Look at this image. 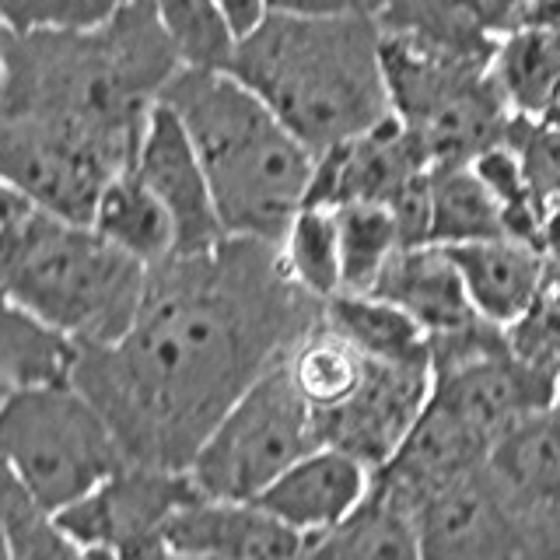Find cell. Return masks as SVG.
Instances as JSON below:
<instances>
[{"label":"cell","instance_id":"cell-1","mask_svg":"<svg viewBox=\"0 0 560 560\" xmlns=\"http://www.w3.org/2000/svg\"><path fill=\"white\" fill-rule=\"evenodd\" d=\"M323 319L280 242L228 235L148 270L130 329L78 347L70 378L109 420L130 463L189 469L203 438Z\"/></svg>","mask_w":560,"mask_h":560},{"label":"cell","instance_id":"cell-2","mask_svg":"<svg viewBox=\"0 0 560 560\" xmlns=\"http://www.w3.org/2000/svg\"><path fill=\"white\" fill-rule=\"evenodd\" d=\"M179 67L151 0H127L92 28L8 32L0 113L78 130L137 158Z\"/></svg>","mask_w":560,"mask_h":560},{"label":"cell","instance_id":"cell-3","mask_svg":"<svg viewBox=\"0 0 560 560\" xmlns=\"http://www.w3.org/2000/svg\"><path fill=\"white\" fill-rule=\"evenodd\" d=\"M228 70L323 154L393 116L375 14L270 11L245 32Z\"/></svg>","mask_w":560,"mask_h":560},{"label":"cell","instance_id":"cell-4","mask_svg":"<svg viewBox=\"0 0 560 560\" xmlns=\"http://www.w3.org/2000/svg\"><path fill=\"white\" fill-rule=\"evenodd\" d=\"M162 102L197 148L224 235L284 242L308 200L315 151L232 70L179 67Z\"/></svg>","mask_w":560,"mask_h":560},{"label":"cell","instance_id":"cell-5","mask_svg":"<svg viewBox=\"0 0 560 560\" xmlns=\"http://www.w3.org/2000/svg\"><path fill=\"white\" fill-rule=\"evenodd\" d=\"M148 270L92 224L46 214L0 294L74 350L105 347L130 329Z\"/></svg>","mask_w":560,"mask_h":560},{"label":"cell","instance_id":"cell-6","mask_svg":"<svg viewBox=\"0 0 560 560\" xmlns=\"http://www.w3.org/2000/svg\"><path fill=\"white\" fill-rule=\"evenodd\" d=\"M382 67L393 116L413 133L428 165L472 162L504 144L515 113L490 78V57L382 32Z\"/></svg>","mask_w":560,"mask_h":560},{"label":"cell","instance_id":"cell-7","mask_svg":"<svg viewBox=\"0 0 560 560\" xmlns=\"http://www.w3.org/2000/svg\"><path fill=\"white\" fill-rule=\"evenodd\" d=\"M0 459L52 515L130 463L70 372L28 382L0 402Z\"/></svg>","mask_w":560,"mask_h":560},{"label":"cell","instance_id":"cell-8","mask_svg":"<svg viewBox=\"0 0 560 560\" xmlns=\"http://www.w3.org/2000/svg\"><path fill=\"white\" fill-rule=\"evenodd\" d=\"M319 448L315 417L288 372V358L259 375L189 463L200 494L224 501H256L277 477Z\"/></svg>","mask_w":560,"mask_h":560},{"label":"cell","instance_id":"cell-9","mask_svg":"<svg viewBox=\"0 0 560 560\" xmlns=\"http://www.w3.org/2000/svg\"><path fill=\"white\" fill-rule=\"evenodd\" d=\"M127 168L133 158L105 140L0 113V175L49 214L88 224L102 189Z\"/></svg>","mask_w":560,"mask_h":560},{"label":"cell","instance_id":"cell-10","mask_svg":"<svg viewBox=\"0 0 560 560\" xmlns=\"http://www.w3.org/2000/svg\"><path fill=\"white\" fill-rule=\"evenodd\" d=\"M197 494L186 469L127 463L57 518L92 560H148L168 547V522Z\"/></svg>","mask_w":560,"mask_h":560},{"label":"cell","instance_id":"cell-11","mask_svg":"<svg viewBox=\"0 0 560 560\" xmlns=\"http://www.w3.org/2000/svg\"><path fill=\"white\" fill-rule=\"evenodd\" d=\"M434 385L431 361H382L368 358L364 378L337 410L315 417L319 445L354 455L368 469L393 459L402 438L428 407Z\"/></svg>","mask_w":560,"mask_h":560},{"label":"cell","instance_id":"cell-12","mask_svg":"<svg viewBox=\"0 0 560 560\" xmlns=\"http://www.w3.org/2000/svg\"><path fill=\"white\" fill-rule=\"evenodd\" d=\"M133 172L168 210L175 224V253H200L228 238L197 148L165 102H158L148 119Z\"/></svg>","mask_w":560,"mask_h":560},{"label":"cell","instance_id":"cell-13","mask_svg":"<svg viewBox=\"0 0 560 560\" xmlns=\"http://www.w3.org/2000/svg\"><path fill=\"white\" fill-rule=\"evenodd\" d=\"M431 165L413 133L396 116H385L372 130L347 144L315 154V175L305 203H385L389 207L417 175Z\"/></svg>","mask_w":560,"mask_h":560},{"label":"cell","instance_id":"cell-14","mask_svg":"<svg viewBox=\"0 0 560 560\" xmlns=\"http://www.w3.org/2000/svg\"><path fill=\"white\" fill-rule=\"evenodd\" d=\"M165 542L172 550L207 560H298L305 536L259 501L197 494L168 522Z\"/></svg>","mask_w":560,"mask_h":560},{"label":"cell","instance_id":"cell-15","mask_svg":"<svg viewBox=\"0 0 560 560\" xmlns=\"http://www.w3.org/2000/svg\"><path fill=\"white\" fill-rule=\"evenodd\" d=\"M368 294H378L385 302L399 305L428 332L431 343L466 337V332L490 323L487 315L472 305L466 280L459 267L452 262L445 245L396 249Z\"/></svg>","mask_w":560,"mask_h":560},{"label":"cell","instance_id":"cell-16","mask_svg":"<svg viewBox=\"0 0 560 560\" xmlns=\"http://www.w3.org/2000/svg\"><path fill=\"white\" fill-rule=\"evenodd\" d=\"M368 487H372V469L340 448L319 445L302 455L284 477H277L256 501L308 539L354 512Z\"/></svg>","mask_w":560,"mask_h":560},{"label":"cell","instance_id":"cell-17","mask_svg":"<svg viewBox=\"0 0 560 560\" xmlns=\"http://www.w3.org/2000/svg\"><path fill=\"white\" fill-rule=\"evenodd\" d=\"M375 22L389 35H410L469 57H494L501 35L533 22V4L529 0H378Z\"/></svg>","mask_w":560,"mask_h":560},{"label":"cell","instance_id":"cell-18","mask_svg":"<svg viewBox=\"0 0 560 560\" xmlns=\"http://www.w3.org/2000/svg\"><path fill=\"white\" fill-rule=\"evenodd\" d=\"M483 472L522 512L560 522V410H533L501 431Z\"/></svg>","mask_w":560,"mask_h":560},{"label":"cell","instance_id":"cell-19","mask_svg":"<svg viewBox=\"0 0 560 560\" xmlns=\"http://www.w3.org/2000/svg\"><path fill=\"white\" fill-rule=\"evenodd\" d=\"M452 262L459 267L466 291L490 323L512 326L518 315L533 305L542 280H547L550 259L533 242H522L512 235L445 245Z\"/></svg>","mask_w":560,"mask_h":560},{"label":"cell","instance_id":"cell-20","mask_svg":"<svg viewBox=\"0 0 560 560\" xmlns=\"http://www.w3.org/2000/svg\"><path fill=\"white\" fill-rule=\"evenodd\" d=\"M298 560H428L410 504L382 480L337 525L305 539Z\"/></svg>","mask_w":560,"mask_h":560},{"label":"cell","instance_id":"cell-21","mask_svg":"<svg viewBox=\"0 0 560 560\" xmlns=\"http://www.w3.org/2000/svg\"><path fill=\"white\" fill-rule=\"evenodd\" d=\"M490 78L515 116L560 127V18H533L501 35Z\"/></svg>","mask_w":560,"mask_h":560},{"label":"cell","instance_id":"cell-22","mask_svg":"<svg viewBox=\"0 0 560 560\" xmlns=\"http://www.w3.org/2000/svg\"><path fill=\"white\" fill-rule=\"evenodd\" d=\"M98 235L109 238L116 249L130 253L133 259L162 262L175 253V224L168 218V210L162 200L140 183V175L127 168L122 175L102 189V197L95 203V214L88 221Z\"/></svg>","mask_w":560,"mask_h":560},{"label":"cell","instance_id":"cell-23","mask_svg":"<svg viewBox=\"0 0 560 560\" xmlns=\"http://www.w3.org/2000/svg\"><path fill=\"white\" fill-rule=\"evenodd\" d=\"M323 319L361 354L382 361H431V340L399 305L368 291H337L323 302ZM434 364V361H431Z\"/></svg>","mask_w":560,"mask_h":560},{"label":"cell","instance_id":"cell-24","mask_svg":"<svg viewBox=\"0 0 560 560\" xmlns=\"http://www.w3.org/2000/svg\"><path fill=\"white\" fill-rule=\"evenodd\" d=\"M504 214L472 162L431 165V245H466L498 238Z\"/></svg>","mask_w":560,"mask_h":560},{"label":"cell","instance_id":"cell-25","mask_svg":"<svg viewBox=\"0 0 560 560\" xmlns=\"http://www.w3.org/2000/svg\"><path fill=\"white\" fill-rule=\"evenodd\" d=\"M364 368H368V354H361V350L350 343L340 329H332L326 319L315 323L288 354V372L298 385V393H302V399L308 402L312 417L337 410L361 385Z\"/></svg>","mask_w":560,"mask_h":560},{"label":"cell","instance_id":"cell-26","mask_svg":"<svg viewBox=\"0 0 560 560\" xmlns=\"http://www.w3.org/2000/svg\"><path fill=\"white\" fill-rule=\"evenodd\" d=\"M0 533L11 560H92L60 518L32 498V490L0 459Z\"/></svg>","mask_w":560,"mask_h":560},{"label":"cell","instance_id":"cell-27","mask_svg":"<svg viewBox=\"0 0 560 560\" xmlns=\"http://www.w3.org/2000/svg\"><path fill=\"white\" fill-rule=\"evenodd\" d=\"M74 347L0 294V402L28 382L70 372Z\"/></svg>","mask_w":560,"mask_h":560},{"label":"cell","instance_id":"cell-28","mask_svg":"<svg viewBox=\"0 0 560 560\" xmlns=\"http://www.w3.org/2000/svg\"><path fill=\"white\" fill-rule=\"evenodd\" d=\"M151 8L183 67L228 70L238 32L228 22L221 0H151Z\"/></svg>","mask_w":560,"mask_h":560},{"label":"cell","instance_id":"cell-29","mask_svg":"<svg viewBox=\"0 0 560 560\" xmlns=\"http://www.w3.org/2000/svg\"><path fill=\"white\" fill-rule=\"evenodd\" d=\"M280 253L291 277L315 298H332L343 288L340 273V224H337V207L326 203H305L294 214Z\"/></svg>","mask_w":560,"mask_h":560},{"label":"cell","instance_id":"cell-30","mask_svg":"<svg viewBox=\"0 0 560 560\" xmlns=\"http://www.w3.org/2000/svg\"><path fill=\"white\" fill-rule=\"evenodd\" d=\"M340 291H372L382 267L399 249V228L385 203H340Z\"/></svg>","mask_w":560,"mask_h":560},{"label":"cell","instance_id":"cell-31","mask_svg":"<svg viewBox=\"0 0 560 560\" xmlns=\"http://www.w3.org/2000/svg\"><path fill=\"white\" fill-rule=\"evenodd\" d=\"M508 343L525 364L560 382V262H550L533 305L508 326Z\"/></svg>","mask_w":560,"mask_h":560},{"label":"cell","instance_id":"cell-32","mask_svg":"<svg viewBox=\"0 0 560 560\" xmlns=\"http://www.w3.org/2000/svg\"><path fill=\"white\" fill-rule=\"evenodd\" d=\"M127 0H0V22L11 35L92 28L113 18Z\"/></svg>","mask_w":560,"mask_h":560},{"label":"cell","instance_id":"cell-33","mask_svg":"<svg viewBox=\"0 0 560 560\" xmlns=\"http://www.w3.org/2000/svg\"><path fill=\"white\" fill-rule=\"evenodd\" d=\"M46 214L49 210H43L28 192H22L0 175V291H4L18 262H22Z\"/></svg>","mask_w":560,"mask_h":560},{"label":"cell","instance_id":"cell-34","mask_svg":"<svg viewBox=\"0 0 560 560\" xmlns=\"http://www.w3.org/2000/svg\"><path fill=\"white\" fill-rule=\"evenodd\" d=\"M277 14H302V18H337V14H375L378 0H270Z\"/></svg>","mask_w":560,"mask_h":560},{"label":"cell","instance_id":"cell-35","mask_svg":"<svg viewBox=\"0 0 560 560\" xmlns=\"http://www.w3.org/2000/svg\"><path fill=\"white\" fill-rule=\"evenodd\" d=\"M221 8L228 14V22L238 32V39L245 32H253L262 18L270 14V0H221Z\"/></svg>","mask_w":560,"mask_h":560},{"label":"cell","instance_id":"cell-36","mask_svg":"<svg viewBox=\"0 0 560 560\" xmlns=\"http://www.w3.org/2000/svg\"><path fill=\"white\" fill-rule=\"evenodd\" d=\"M539 249L550 262H560V197L542 203L539 210Z\"/></svg>","mask_w":560,"mask_h":560},{"label":"cell","instance_id":"cell-37","mask_svg":"<svg viewBox=\"0 0 560 560\" xmlns=\"http://www.w3.org/2000/svg\"><path fill=\"white\" fill-rule=\"evenodd\" d=\"M533 18H560V0H529Z\"/></svg>","mask_w":560,"mask_h":560},{"label":"cell","instance_id":"cell-38","mask_svg":"<svg viewBox=\"0 0 560 560\" xmlns=\"http://www.w3.org/2000/svg\"><path fill=\"white\" fill-rule=\"evenodd\" d=\"M148 560H207V557H197V553H183V550H172V547H165V550L151 553Z\"/></svg>","mask_w":560,"mask_h":560},{"label":"cell","instance_id":"cell-39","mask_svg":"<svg viewBox=\"0 0 560 560\" xmlns=\"http://www.w3.org/2000/svg\"><path fill=\"white\" fill-rule=\"evenodd\" d=\"M4 46H8V28L0 22V81H4Z\"/></svg>","mask_w":560,"mask_h":560},{"label":"cell","instance_id":"cell-40","mask_svg":"<svg viewBox=\"0 0 560 560\" xmlns=\"http://www.w3.org/2000/svg\"><path fill=\"white\" fill-rule=\"evenodd\" d=\"M0 560H11V550H8V539L0 533Z\"/></svg>","mask_w":560,"mask_h":560},{"label":"cell","instance_id":"cell-41","mask_svg":"<svg viewBox=\"0 0 560 560\" xmlns=\"http://www.w3.org/2000/svg\"><path fill=\"white\" fill-rule=\"evenodd\" d=\"M553 407L560 410V382H557V396H553Z\"/></svg>","mask_w":560,"mask_h":560}]
</instances>
